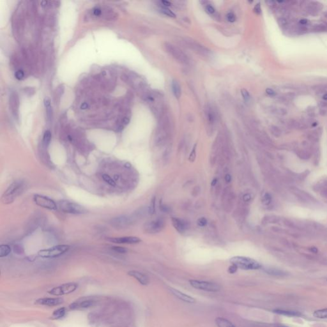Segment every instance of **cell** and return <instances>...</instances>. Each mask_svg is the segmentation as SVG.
I'll return each mask as SVG.
<instances>
[{
	"label": "cell",
	"instance_id": "cell-36",
	"mask_svg": "<svg viewBox=\"0 0 327 327\" xmlns=\"http://www.w3.org/2000/svg\"><path fill=\"white\" fill-rule=\"evenodd\" d=\"M15 77L17 79L22 80L24 77V73L22 70H18L15 74Z\"/></svg>",
	"mask_w": 327,
	"mask_h": 327
},
{
	"label": "cell",
	"instance_id": "cell-49",
	"mask_svg": "<svg viewBox=\"0 0 327 327\" xmlns=\"http://www.w3.org/2000/svg\"><path fill=\"white\" fill-rule=\"evenodd\" d=\"M162 3L163 5L164 6H166V7H169V6H171V3L169 2V1H162Z\"/></svg>",
	"mask_w": 327,
	"mask_h": 327
},
{
	"label": "cell",
	"instance_id": "cell-13",
	"mask_svg": "<svg viewBox=\"0 0 327 327\" xmlns=\"http://www.w3.org/2000/svg\"><path fill=\"white\" fill-rule=\"evenodd\" d=\"M95 302H96L93 299H83L81 301H76L72 303L70 305V309L74 310V309L88 308V307L94 305L95 304Z\"/></svg>",
	"mask_w": 327,
	"mask_h": 327
},
{
	"label": "cell",
	"instance_id": "cell-47",
	"mask_svg": "<svg viewBox=\"0 0 327 327\" xmlns=\"http://www.w3.org/2000/svg\"><path fill=\"white\" fill-rule=\"evenodd\" d=\"M254 11L256 13H257V14H260V12H261V7H260L259 3L257 4V5H256V7H254Z\"/></svg>",
	"mask_w": 327,
	"mask_h": 327
},
{
	"label": "cell",
	"instance_id": "cell-54",
	"mask_svg": "<svg viewBox=\"0 0 327 327\" xmlns=\"http://www.w3.org/2000/svg\"><path fill=\"white\" fill-rule=\"evenodd\" d=\"M86 108H87V104H83L81 105V109H86Z\"/></svg>",
	"mask_w": 327,
	"mask_h": 327
},
{
	"label": "cell",
	"instance_id": "cell-29",
	"mask_svg": "<svg viewBox=\"0 0 327 327\" xmlns=\"http://www.w3.org/2000/svg\"><path fill=\"white\" fill-rule=\"evenodd\" d=\"M266 272L269 274L273 275H284L286 274L284 272L275 270V269H268V270H267Z\"/></svg>",
	"mask_w": 327,
	"mask_h": 327
},
{
	"label": "cell",
	"instance_id": "cell-16",
	"mask_svg": "<svg viewBox=\"0 0 327 327\" xmlns=\"http://www.w3.org/2000/svg\"><path fill=\"white\" fill-rule=\"evenodd\" d=\"M63 300L61 298H44L37 300L36 304L46 306L58 305L63 302Z\"/></svg>",
	"mask_w": 327,
	"mask_h": 327
},
{
	"label": "cell",
	"instance_id": "cell-44",
	"mask_svg": "<svg viewBox=\"0 0 327 327\" xmlns=\"http://www.w3.org/2000/svg\"><path fill=\"white\" fill-rule=\"evenodd\" d=\"M251 194H245L243 195V200L245 202H248L249 201L251 200Z\"/></svg>",
	"mask_w": 327,
	"mask_h": 327
},
{
	"label": "cell",
	"instance_id": "cell-52",
	"mask_svg": "<svg viewBox=\"0 0 327 327\" xmlns=\"http://www.w3.org/2000/svg\"><path fill=\"white\" fill-rule=\"evenodd\" d=\"M320 105H321L322 108H325V107L327 106V104L326 103V102H321Z\"/></svg>",
	"mask_w": 327,
	"mask_h": 327
},
{
	"label": "cell",
	"instance_id": "cell-3",
	"mask_svg": "<svg viewBox=\"0 0 327 327\" xmlns=\"http://www.w3.org/2000/svg\"><path fill=\"white\" fill-rule=\"evenodd\" d=\"M230 262L243 270H258L261 268V264L258 261L244 256H234L231 258Z\"/></svg>",
	"mask_w": 327,
	"mask_h": 327
},
{
	"label": "cell",
	"instance_id": "cell-37",
	"mask_svg": "<svg viewBox=\"0 0 327 327\" xmlns=\"http://www.w3.org/2000/svg\"><path fill=\"white\" fill-rule=\"evenodd\" d=\"M207 220L206 219V218L205 217H201L197 220V223L198 224V226H200L201 227H204L207 224Z\"/></svg>",
	"mask_w": 327,
	"mask_h": 327
},
{
	"label": "cell",
	"instance_id": "cell-15",
	"mask_svg": "<svg viewBox=\"0 0 327 327\" xmlns=\"http://www.w3.org/2000/svg\"><path fill=\"white\" fill-rule=\"evenodd\" d=\"M128 274L131 277L135 278L142 285L146 286L149 284V278L145 273L136 271V270H131L128 272Z\"/></svg>",
	"mask_w": 327,
	"mask_h": 327
},
{
	"label": "cell",
	"instance_id": "cell-17",
	"mask_svg": "<svg viewBox=\"0 0 327 327\" xmlns=\"http://www.w3.org/2000/svg\"><path fill=\"white\" fill-rule=\"evenodd\" d=\"M169 290H170L171 292L173 294L176 298H178V299H180V300H182V301L185 302L187 303H190V304H192V303H195L196 300L194 299L193 297H191V296L187 295V294L183 293L181 292L180 291L178 290V289H175V288H169Z\"/></svg>",
	"mask_w": 327,
	"mask_h": 327
},
{
	"label": "cell",
	"instance_id": "cell-48",
	"mask_svg": "<svg viewBox=\"0 0 327 327\" xmlns=\"http://www.w3.org/2000/svg\"><path fill=\"white\" fill-rule=\"evenodd\" d=\"M224 180H225V181L227 183H229L231 181V176L230 175H229V174H227V175H226Z\"/></svg>",
	"mask_w": 327,
	"mask_h": 327
},
{
	"label": "cell",
	"instance_id": "cell-7",
	"mask_svg": "<svg viewBox=\"0 0 327 327\" xmlns=\"http://www.w3.org/2000/svg\"><path fill=\"white\" fill-rule=\"evenodd\" d=\"M189 283L192 288L208 292H217L221 289V287L215 282L203 281V280H191Z\"/></svg>",
	"mask_w": 327,
	"mask_h": 327
},
{
	"label": "cell",
	"instance_id": "cell-26",
	"mask_svg": "<svg viewBox=\"0 0 327 327\" xmlns=\"http://www.w3.org/2000/svg\"><path fill=\"white\" fill-rule=\"evenodd\" d=\"M51 132L49 130H46L45 133H44V136H43V144H44V146L47 147L49 145L50 140H51Z\"/></svg>",
	"mask_w": 327,
	"mask_h": 327
},
{
	"label": "cell",
	"instance_id": "cell-41",
	"mask_svg": "<svg viewBox=\"0 0 327 327\" xmlns=\"http://www.w3.org/2000/svg\"><path fill=\"white\" fill-rule=\"evenodd\" d=\"M93 14L96 17H99V16H100L102 14V11H101V10L99 8H95L93 10Z\"/></svg>",
	"mask_w": 327,
	"mask_h": 327
},
{
	"label": "cell",
	"instance_id": "cell-35",
	"mask_svg": "<svg viewBox=\"0 0 327 327\" xmlns=\"http://www.w3.org/2000/svg\"><path fill=\"white\" fill-rule=\"evenodd\" d=\"M241 93H242V95L243 96V99H244L245 102H248V101L250 100V95H249V92L247 91L245 89H242Z\"/></svg>",
	"mask_w": 327,
	"mask_h": 327
},
{
	"label": "cell",
	"instance_id": "cell-27",
	"mask_svg": "<svg viewBox=\"0 0 327 327\" xmlns=\"http://www.w3.org/2000/svg\"><path fill=\"white\" fill-rule=\"evenodd\" d=\"M102 178H103L104 180L107 183L109 184V185L112 187H115L116 186V182L114 180H113V178H111V176H109L108 175H106V174H104L102 175Z\"/></svg>",
	"mask_w": 327,
	"mask_h": 327
},
{
	"label": "cell",
	"instance_id": "cell-18",
	"mask_svg": "<svg viewBox=\"0 0 327 327\" xmlns=\"http://www.w3.org/2000/svg\"><path fill=\"white\" fill-rule=\"evenodd\" d=\"M172 223L173 226L180 233H184L187 229V224L185 221L179 218L173 217L172 218Z\"/></svg>",
	"mask_w": 327,
	"mask_h": 327
},
{
	"label": "cell",
	"instance_id": "cell-9",
	"mask_svg": "<svg viewBox=\"0 0 327 327\" xmlns=\"http://www.w3.org/2000/svg\"><path fill=\"white\" fill-rule=\"evenodd\" d=\"M77 286L78 285L75 282H69V283L64 284L61 286L54 288L49 291V293L54 296L67 295L76 290Z\"/></svg>",
	"mask_w": 327,
	"mask_h": 327
},
{
	"label": "cell",
	"instance_id": "cell-5",
	"mask_svg": "<svg viewBox=\"0 0 327 327\" xmlns=\"http://www.w3.org/2000/svg\"><path fill=\"white\" fill-rule=\"evenodd\" d=\"M70 246L68 245H58L42 249L38 252V256L43 258H54L64 254L69 250Z\"/></svg>",
	"mask_w": 327,
	"mask_h": 327
},
{
	"label": "cell",
	"instance_id": "cell-6",
	"mask_svg": "<svg viewBox=\"0 0 327 327\" xmlns=\"http://www.w3.org/2000/svg\"><path fill=\"white\" fill-rule=\"evenodd\" d=\"M164 48L169 54H170L172 57L180 63L185 64V65L189 63V59L187 55L183 53V50H181L179 47L169 43H166L164 44Z\"/></svg>",
	"mask_w": 327,
	"mask_h": 327
},
{
	"label": "cell",
	"instance_id": "cell-20",
	"mask_svg": "<svg viewBox=\"0 0 327 327\" xmlns=\"http://www.w3.org/2000/svg\"><path fill=\"white\" fill-rule=\"evenodd\" d=\"M171 86L174 95L177 99H180L182 95V90H181V86L180 83L176 80H173Z\"/></svg>",
	"mask_w": 327,
	"mask_h": 327
},
{
	"label": "cell",
	"instance_id": "cell-40",
	"mask_svg": "<svg viewBox=\"0 0 327 327\" xmlns=\"http://www.w3.org/2000/svg\"><path fill=\"white\" fill-rule=\"evenodd\" d=\"M206 12H207L208 13H209L210 14H213V13L215 12V8H214L213 7L210 5H208L207 6H206Z\"/></svg>",
	"mask_w": 327,
	"mask_h": 327
},
{
	"label": "cell",
	"instance_id": "cell-38",
	"mask_svg": "<svg viewBox=\"0 0 327 327\" xmlns=\"http://www.w3.org/2000/svg\"><path fill=\"white\" fill-rule=\"evenodd\" d=\"M227 19L229 22H230V23L234 22L236 20L235 15L232 12L228 13V14H227Z\"/></svg>",
	"mask_w": 327,
	"mask_h": 327
},
{
	"label": "cell",
	"instance_id": "cell-1",
	"mask_svg": "<svg viewBox=\"0 0 327 327\" xmlns=\"http://www.w3.org/2000/svg\"><path fill=\"white\" fill-rule=\"evenodd\" d=\"M25 187V183L23 180L14 181L6 190L1 197L3 204H10L14 201L15 199L23 192Z\"/></svg>",
	"mask_w": 327,
	"mask_h": 327
},
{
	"label": "cell",
	"instance_id": "cell-21",
	"mask_svg": "<svg viewBox=\"0 0 327 327\" xmlns=\"http://www.w3.org/2000/svg\"><path fill=\"white\" fill-rule=\"evenodd\" d=\"M215 323L218 327H235L231 321L224 318H217L215 319Z\"/></svg>",
	"mask_w": 327,
	"mask_h": 327
},
{
	"label": "cell",
	"instance_id": "cell-31",
	"mask_svg": "<svg viewBox=\"0 0 327 327\" xmlns=\"http://www.w3.org/2000/svg\"><path fill=\"white\" fill-rule=\"evenodd\" d=\"M271 201H272V197L268 193H266L263 196L262 199V201L263 203L265 205H268L271 203Z\"/></svg>",
	"mask_w": 327,
	"mask_h": 327
},
{
	"label": "cell",
	"instance_id": "cell-55",
	"mask_svg": "<svg viewBox=\"0 0 327 327\" xmlns=\"http://www.w3.org/2000/svg\"><path fill=\"white\" fill-rule=\"evenodd\" d=\"M323 99L324 100H327V93H326V94H325L323 96Z\"/></svg>",
	"mask_w": 327,
	"mask_h": 327
},
{
	"label": "cell",
	"instance_id": "cell-22",
	"mask_svg": "<svg viewBox=\"0 0 327 327\" xmlns=\"http://www.w3.org/2000/svg\"><path fill=\"white\" fill-rule=\"evenodd\" d=\"M66 313H67V310L65 307H62V308L58 309L57 310H55L54 313H53L51 318H52V319H61V318H63V316H65Z\"/></svg>",
	"mask_w": 327,
	"mask_h": 327
},
{
	"label": "cell",
	"instance_id": "cell-46",
	"mask_svg": "<svg viewBox=\"0 0 327 327\" xmlns=\"http://www.w3.org/2000/svg\"><path fill=\"white\" fill-rule=\"evenodd\" d=\"M266 92H267V94L269 95H270V96H273V95H275V91H273V90H272V89H270V88L267 89V90H266Z\"/></svg>",
	"mask_w": 327,
	"mask_h": 327
},
{
	"label": "cell",
	"instance_id": "cell-12",
	"mask_svg": "<svg viewBox=\"0 0 327 327\" xmlns=\"http://www.w3.org/2000/svg\"><path fill=\"white\" fill-rule=\"evenodd\" d=\"M107 240L120 244H136L141 242L139 238L136 236H122V237L108 238Z\"/></svg>",
	"mask_w": 327,
	"mask_h": 327
},
{
	"label": "cell",
	"instance_id": "cell-14",
	"mask_svg": "<svg viewBox=\"0 0 327 327\" xmlns=\"http://www.w3.org/2000/svg\"><path fill=\"white\" fill-rule=\"evenodd\" d=\"M111 224L114 226L118 227H125L129 226L132 222V220L129 217H117L111 220Z\"/></svg>",
	"mask_w": 327,
	"mask_h": 327
},
{
	"label": "cell",
	"instance_id": "cell-24",
	"mask_svg": "<svg viewBox=\"0 0 327 327\" xmlns=\"http://www.w3.org/2000/svg\"><path fill=\"white\" fill-rule=\"evenodd\" d=\"M11 252V248L8 245H0V258L7 256Z\"/></svg>",
	"mask_w": 327,
	"mask_h": 327
},
{
	"label": "cell",
	"instance_id": "cell-53",
	"mask_svg": "<svg viewBox=\"0 0 327 327\" xmlns=\"http://www.w3.org/2000/svg\"><path fill=\"white\" fill-rule=\"evenodd\" d=\"M310 250H311L312 252H313L314 253H316V252H318V249H316V247H312Z\"/></svg>",
	"mask_w": 327,
	"mask_h": 327
},
{
	"label": "cell",
	"instance_id": "cell-28",
	"mask_svg": "<svg viewBox=\"0 0 327 327\" xmlns=\"http://www.w3.org/2000/svg\"><path fill=\"white\" fill-rule=\"evenodd\" d=\"M155 207H156V198L155 197H154L152 198V200H151V203H150V206L148 208V213L151 215H153V214L155 213Z\"/></svg>",
	"mask_w": 327,
	"mask_h": 327
},
{
	"label": "cell",
	"instance_id": "cell-42",
	"mask_svg": "<svg viewBox=\"0 0 327 327\" xmlns=\"http://www.w3.org/2000/svg\"><path fill=\"white\" fill-rule=\"evenodd\" d=\"M271 130H272V132H273V134L275 135V136H279V135L280 134V130H279L277 127H272L271 128Z\"/></svg>",
	"mask_w": 327,
	"mask_h": 327
},
{
	"label": "cell",
	"instance_id": "cell-8",
	"mask_svg": "<svg viewBox=\"0 0 327 327\" xmlns=\"http://www.w3.org/2000/svg\"><path fill=\"white\" fill-rule=\"evenodd\" d=\"M33 200L35 204L44 208L50 210H56L58 209V205L55 203L54 201L47 196L36 194L34 196Z\"/></svg>",
	"mask_w": 327,
	"mask_h": 327
},
{
	"label": "cell",
	"instance_id": "cell-56",
	"mask_svg": "<svg viewBox=\"0 0 327 327\" xmlns=\"http://www.w3.org/2000/svg\"><path fill=\"white\" fill-rule=\"evenodd\" d=\"M280 327H288V326H280Z\"/></svg>",
	"mask_w": 327,
	"mask_h": 327
},
{
	"label": "cell",
	"instance_id": "cell-23",
	"mask_svg": "<svg viewBox=\"0 0 327 327\" xmlns=\"http://www.w3.org/2000/svg\"><path fill=\"white\" fill-rule=\"evenodd\" d=\"M274 312L275 313L279 314L284 315V316H299L301 315V314H300V313H298V312L291 311V310H279V309H277V310H274Z\"/></svg>",
	"mask_w": 327,
	"mask_h": 327
},
{
	"label": "cell",
	"instance_id": "cell-32",
	"mask_svg": "<svg viewBox=\"0 0 327 327\" xmlns=\"http://www.w3.org/2000/svg\"><path fill=\"white\" fill-rule=\"evenodd\" d=\"M196 145H195L193 147L192 150L191 154H190L189 156V161L191 162H194V160H196Z\"/></svg>",
	"mask_w": 327,
	"mask_h": 327
},
{
	"label": "cell",
	"instance_id": "cell-45",
	"mask_svg": "<svg viewBox=\"0 0 327 327\" xmlns=\"http://www.w3.org/2000/svg\"><path fill=\"white\" fill-rule=\"evenodd\" d=\"M279 23H280V24L282 25V26H286L287 21H286V19H284V18L279 19Z\"/></svg>",
	"mask_w": 327,
	"mask_h": 327
},
{
	"label": "cell",
	"instance_id": "cell-30",
	"mask_svg": "<svg viewBox=\"0 0 327 327\" xmlns=\"http://www.w3.org/2000/svg\"><path fill=\"white\" fill-rule=\"evenodd\" d=\"M111 249H112L113 251H114V252H118V253H120V254H125L127 252V249H126L125 248L122 247L114 246L111 247Z\"/></svg>",
	"mask_w": 327,
	"mask_h": 327
},
{
	"label": "cell",
	"instance_id": "cell-51",
	"mask_svg": "<svg viewBox=\"0 0 327 327\" xmlns=\"http://www.w3.org/2000/svg\"><path fill=\"white\" fill-rule=\"evenodd\" d=\"M217 183V178H214L213 180H212L211 185H212V186H215V185H216Z\"/></svg>",
	"mask_w": 327,
	"mask_h": 327
},
{
	"label": "cell",
	"instance_id": "cell-25",
	"mask_svg": "<svg viewBox=\"0 0 327 327\" xmlns=\"http://www.w3.org/2000/svg\"><path fill=\"white\" fill-rule=\"evenodd\" d=\"M313 316L315 318H319V319H327V309L316 310L314 313Z\"/></svg>",
	"mask_w": 327,
	"mask_h": 327
},
{
	"label": "cell",
	"instance_id": "cell-34",
	"mask_svg": "<svg viewBox=\"0 0 327 327\" xmlns=\"http://www.w3.org/2000/svg\"><path fill=\"white\" fill-rule=\"evenodd\" d=\"M161 12L163 13L164 14L166 15V16H169V17H175V14H174L171 10H170L169 8H162Z\"/></svg>",
	"mask_w": 327,
	"mask_h": 327
},
{
	"label": "cell",
	"instance_id": "cell-11",
	"mask_svg": "<svg viewBox=\"0 0 327 327\" xmlns=\"http://www.w3.org/2000/svg\"><path fill=\"white\" fill-rule=\"evenodd\" d=\"M185 42L190 49L194 50V52H196L197 54L205 56V57L209 56L210 54V50L206 48L205 46L202 45L200 43L196 42L191 39H185Z\"/></svg>",
	"mask_w": 327,
	"mask_h": 327
},
{
	"label": "cell",
	"instance_id": "cell-50",
	"mask_svg": "<svg viewBox=\"0 0 327 327\" xmlns=\"http://www.w3.org/2000/svg\"><path fill=\"white\" fill-rule=\"evenodd\" d=\"M307 19H302V20L300 21V23L302 25H305L307 24Z\"/></svg>",
	"mask_w": 327,
	"mask_h": 327
},
{
	"label": "cell",
	"instance_id": "cell-43",
	"mask_svg": "<svg viewBox=\"0 0 327 327\" xmlns=\"http://www.w3.org/2000/svg\"><path fill=\"white\" fill-rule=\"evenodd\" d=\"M237 269H238V268H237V267H236V266L234 265V264H232L231 266H230V267H229L228 272L230 273H235L236 271H237Z\"/></svg>",
	"mask_w": 327,
	"mask_h": 327
},
{
	"label": "cell",
	"instance_id": "cell-2",
	"mask_svg": "<svg viewBox=\"0 0 327 327\" xmlns=\"http://www.w3.org/2000/svg\"><path fill=\"white\" fill-rule=\"evenodd\" d=\"M170 129V122L167 116H164L160 120L155 137V143L158 146H163L167 141Z\"/></svg>",
	"mask_w": 327,
	"mask_h": 327
},
{
	"label": "cell",
	"instance_id": "cell-4",
	"mask_svg": "<svg viewBox=\"0 0 327 327\" xmlns=\"http://www.w3.org/2000/svg\"><path fill=\"white\" fill-rule=\"evenodd\" d=\"M58 207L64 213L75 214H84L87 212L86 209L84 206L78 203L69 201L67 200H62L58 203Z\"/></svg>",
	"mask_w": 327,
	"mask_h": 327
},
{
	"label": "cell",
	"instance_id": "cell-33",
	"mask_svg": "<svg viewBox=\"0 0 327 327\" xmlns=\"http://www.w3.org/2000/svg\"><path fill=\"white\" fill-rule=\"evenodd\" d=\"M44 104H45L46 110H47V116H48V117H50V116L51 115L52 113H51V106H50L49 100H48V99H45Z\"/></svg>",
	"mask_w": 327,
	"mask_h": 327
},
{
	"label": "cell",
	"instance_id": "cell-19",
	"mask_svg": "<svg viewBox=\"0 0 327 327\" xmlns=\"http://www.w3.org/2000/svg\"><path fill=\"white\" fill-rule=\"evenodd\" d=\"M206 117L208 119V122L209 125L213 126L214 123L216 121L217 119V115L216 111L214 109V108L212 106H208L206 108Z\"/></svg>",
	"mask_w": 327,
	"mask_h": 327
},
{
	"label": "cell",
	"instance_id": "cell-39",
	"mask_svg": "<svg viewBox=\"0 0 327 327\" xmlns=\"http://www.w3.org/2000/svg\"><path fill=\"white\" fill-rule=\"evenodd\" d=\"M314 29L315 31H323L326 29V26H325L324 24L316 25V26H315L314 28Z\"/></svg>",
	"mask_w": 327,
	"mask_h": 327
},
{
	"label": "cell",
	"instance_id": "cell-10",
	"mask_svg": "<svg viewBox=\"0 0 327 327\" xmlns=\"http://www.w3.org/2000/svg\"><path fill=\"white\" fill-rule=\"evenodd\" d=\"M165 223L162 218H157L146 222L144 226V229L148 233H158L163 229Z\"/></svg>",
	"mask_w": 327,
	"mask_h": 327
}]
</instances>
